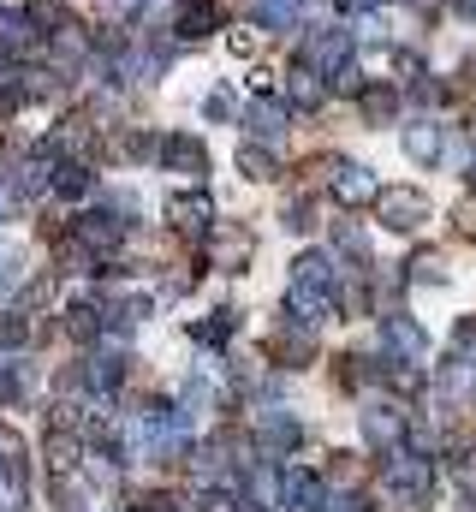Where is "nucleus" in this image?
I'll use <instances>...</instances> for the list:
<instances>
[{"label":"nucleus","instance_id":"f257e3e1","mask_svg":"<svg viewBox=\"0 0 476 512\" xmlns=\"http://www.w3.org/2000/svg\"><path fill=\"white\" fill-rule=\"evenodd\" d=\"M381 489H387V501L399 512H429V501H435V459L417 453V447L387 453L381 459Z\"/></svg>","mask_w":476,"mask_h":512},{"label":"nucleus","instance_id":"f03ea898","mask_svg":"<svg viewBox=\"0 0 476 512\" xmlns=\"http://www.w3.org/2000/svg\"><path fill=\"white\" fill-rule=\"evenodd\" d=\"M298 60H310L328 84L346 72V66H357V42L346 24H310L304 30V42H298Z\"/></svg>","mask_w":476,"mask_h":512},{"label":"nucleus","instance_id":"7ed1b4c3","mask_svg":"<svg viewBox=\"0 0 476 512\" xmlns=\"http://www.w3.org/2000/svg\"><path fill=\"white\" fill-rule=\"evenodd\" d=\"M357 423H363V441L387 459V453H399L405 441H411V423H405V411L393 405V399H369L363 411H357Z\"/></svg>","mask_w":476,"mask_h":512},{"label":"nucleus","instance_id":"20e7f679","mask_svg":"<svg viewBox=\"0 0 476 512\" xmlns=\"http://www.w3.org/2000/svg\"><path fill=\"white\" fill-rule=\"evenodd\" d=\"M375 215H381L387 233H417V227L429 221V197H423L417 185H381Z\"/></svg>","mask_w":476,"mask_h":512},{"label":"nucleus","instance_id":"39448f33","mask_svg":"<svg viewBox=\"0 0 476 512\" xmlns=\"http://www.w3.org/2000/svg\"><path fill=\"white\" fill-rule=\"evenodd\" d=\"M381 352L393 358V364H429V334L411 322V316H381Z\"/></svg>","mask_w":476,"mask_h":512},{"label":"nucleus","instance_id":"423d86ee","mask_svg":"<svg viewBox=\"0 0 476 512\" xmlns=\"http://www.w3.org/2000/svg\"><path fill=\"white\" fill-rule=\"evenodd\" d=\"M298 441H304V423H298V417H286V411H262V417H256V447H262L268 459H286Z\"/></svg>","mask_w":476,"mask_h":512},{"label":"nucleus","instance_id":"0eeeda50","mask_svg":"<svg viewBox=\"0 0 476 512\" xmlns=\"http://www.w3.org/2000/svg\"><path fill=\"white\" fill-rule=\"evenodd\" d=\"M328 185H334V197H340L346 209H363V203H375V197H381V179H375L363 161H340Z\"/></svg>","mask_w":476,"mask_h":512},{"label":"nucleus","instance_id":"6e6552de","mask_svg":"<svg viewBox=\"0 0 476 512\" xmlns=\"http://www.w3.org/2000/svg\"><path fill=\"white\" fill-rule=\"evenodd\" d=\"M161 167H167V173H185V179H203V173H209V149H203L197 137L173 131V137H161Z\"/></svg>","mask_w":476,"mask_h":512},{"label":"nucleus","instance_id":"1a4fd4ad","mask_svg":"<svg viewBox=\"0 0 476 512\" xmlns=\"http://www.w3.org/2000/svg\"><path fill=\"white\" fill-rule=\"evenodd\" d=\"M167 221H173L179 233H209V227H215L209 191H173V197H167Z\"/></svg>","mask_w":476,"mask_h":512},{"label":"nucleus","instance_id":"9d476101","mask_svg":"<svg viewBox=\"0 0 476 512\" xmlns=\"http://www.w3.org/2000/svg\"><path fill=\"white\" fill-rule=\"evenodd\" d=\"M322 501H328V489L316 471H280V507L286 512H322Z\"/></svg>","mask_w":476,"mask_h":512},{"label":"nucleus","instance_id":"9b49d317","mask_svg":"<svg viewBox=\"0 0 476 512\" xmlns=\"http://www.w3.org/2000/svg\"><path fill=\"white\" fill-rule=\"evenodd\" d=\"M292 286H310V292H340V262H334L328 251L292 256Z\"/></svg>","mask_w":476,"mask_h":512},{"label":"nucleus","instance_id":"f8f14e48","mask_svg":"<svg viewBox=\"0 0 476 512\" xmlns=\"http://www.w3.org/2000/svg\"><path fill=\"white\" fill-rule=\"evenodd\" d=\"M286 96H292V108L316 114V108L328 102V78H322L310 60H292V72H286Z\"/></svg>","mask_w":476,"mask_h":512},{"label":"nucleus","instance_id":"ddd939ff","mask_svg":"<svg viewBox=\"0 0 476 512\" xmlns=\"http://www.w3.org/2000/svg\"><path fill=\"white\" fill-rule=\"evenodd\" d=\"M0 512H24V459L12 435H0Z\"/></svg>","mask_w":476,"mask_h":512},{"label":"nucleus","instance_id":"4468645a","mask_svg":"<svg viewBox=\"0 0 476 512\" xmlns=\"http://www.w3.org/2000/svg\"><path fill=\"white\" fill-rule=\"evenodd\" d=\"M399 143H405V155H411L417 167H435L441 149H447V131L435 126V120H411V126L399 131Z\"/></svg>","mask_w":476,"mask_h":512},{"label":"nucleus","instance_id":"2eb2a0df","mask_svg":"<svg viewBox=\"0 0 476 512\" xmlns=\"http://www.w3.org/2000/svg\"><path fill=\"white\" fill-rule=\"evenodd\" d=\"M119 239H125V221H114L108 209H90V215H78V245L84 251H119Z\"/></svg>","mask_w":476,"mask_h":512},{"label":"nucleus","instance_id":"dca6fc26","mask_svg":"<svg viewBox=\"0 0 476 512\" xmlns=\"http://www.w3.org/2000/svg\"><path fill=\"white\" fill-rule=\"evenodd\" d=\"M286 126H292V114H286L280 102H268V96H256V102L244 108V131H250L256 143H274V137H286Z\"/></svg>","mask_w":476,"mask_h":512},{"label":"nucleus","instance_id":"f3484780","mask_svg":"<svg viewBox=\"0 0 476 512\" xmlns=\"http://www.w3.org/2000/svg\"><path fill=\"white\" fill-rule=\"evenodd\" d=\"M42 453H48V471H54V477L66 483V477L78 471V459H84V441H78V429H48Z\"/></svg>","mask_w":476,"mask_h":512},{"label":"nucleus","instance_id":"a211bd4d","mask_svg":"<svg viewBox=\"0 0 476 512\" xmlns=\"http://www.w3.org/2000/svg\"><path fill=\"white\" fill-rule=\"evenodd\" d=\"M119 376H125V352H119V346L90 352V364H84V382H90V393H114Z\"/></svg>","mask_w":476,"mask_h":512},{"label":"nucleus","instance_id":"6ab92c4d","mask_svg":"<svg viewBox=\"0 0 476 512\" xmlns=\"http://www.w3.org/2000/svg\"><path fill=\"white\" fill-rule=\"evenodd\" d=\"M36 36H48V30H36V24H30V12H0V48H6V54L30 48Z\"/></svg>","mask_w":476,"mask_h":512},{"label":"nucleus","instance_id":"aec40b11","mask_svg":"<svg viewBox=\"0 0 476 512\" xmlns=\"http://www.w3.org/2000/svg\"><path fill=\"white\" fill-rule=\"evenodd\" d=\"M393 114H399V90H393V84H369V90H363V120H369V126H387Z\"/></svg>","mask_w":476,"mask_h":512},{"label":"nucleus","instance_id":"412c9836","mask_svg":"<svg viewBox=\"0 0 476 512\" xmlns=\"http://www.w3.org/2000/svg\"><path fill=\"white\" fill-rule=\"evenodd\" d=\"M209 251H215V262H221V268H244V262H250V251H256V245H250V233H215V245H209Z\"/></svg>","mask_w":476,"mask_h":512},{"label":"nucleus","instance_id":"4be33fe9","mask_svg":"<svg viewBox=\"0 0 476 512\" xmlns=\"http://www.w3.org/2000/svg\"><path fill=\"white\" fill-rule=\"evenodd\" d=\"M238 173H244V179H274L280 167H274L268 143H244V149H238Z\"/></svg>","mask_w":476,"mask_h":512},{"label":"nucleus","instance_id":"5701e85b","mask_svg":"<svg viewBox=\"0 0 476 512\" xmlns=\"http://www.w3.org/2000/svg\"><path fill=\"white\" fill-rule=\"evenodd\" d=\"M209 24H215V6H209V0H197V6H185V12H179V36H185V42L209 36Z\"/></svg>","mask_w":476,"mask_h":512},{"label":"nucleus","instance_id":"b1692460","mask_svg":"<svg viewBox=\"0 0 476 512\" xmlns=\"http://www.w3.org/2000/svg\"><path fill=\"white\" fill-rule=\"evenodd\" d=\"M54 191H60V197H84V191H90V167H84V161H66V167L54 173Z\"/></svg>","mask_w":476,"mask_h":512},{"label":"nucleus","instance_id":"393cba45","mask_svg":"<svg viewBox=\"0 0 476 512\" xmlns=\"http://www.w3.org/2000/svg\"><path fill=\"white\" fill-rule=\"evenodd\" d=\"M411 280H423V286L447 280V262H441V251H417V256H411Z\"/></svg>","mask_w":476,"mask_h":512},{"label":"nucleus","instance_id":"a878e982","mask_svg":"<svg viewBox=\"0 0 476 512\" xmlns=\"http://www.w3.org/2000/svg\"><path fill=\"white\" fill-rule=\"evenodd\" d=\"M233 328H238L233 310H215V322H203V328H197V340H203V346H221V340H227Z\"/></svg>","mask_w":476,"mask_h":512},{"label":"nucleus","instance_id":"bb28decb","mask_svg":"<svg viewBox=\"0 0 476 512\" xmlns=\"http://www.w3.org/2000/svg\"><path fill=\"white\" fill-rule=\"evenodd\" d=\"M453 477H459L465 495H476V447H459V453H453Z\"/></svg>","mask_w":476,"mask_h":512},{"label":"nucleus","instance_id":"cd10ccee","mask_svg":"<svg viewBox=\"0 0 476 512\" xmlns=\"http://www.w3.org/2000/svg\"><path fill=\"white\" fill-rule=\"evenodd\" d=\"M280 221H286V233H310V227H316V209L298 197V203H286V215H280Z\"/></svg>","mask_w":476,"mask_h":512},{"label":"nucleus","instance_id":"c85d7f7f","mask_svg":"<svg viewBox=\"0 0 476 512\" xmlns=\"http://www.w3.org/2000/svg\"><path fill=\"white\" fill-rule=\"evenodd\" d=\"M24 334H30V322H24V316H0V352L24 346Z\"/></svg>","mask_w":476,"mask_h":512},{"label":"nucleus","instance_id":"c756f323","mask_svg":"<svg viewBox=\"0 0 476 512\" xmlns=\"http://www.w3.org/2000/svg\"><path fill=\"white\" fill-rule=\"evenodd\" d=\"M453 227H459V233H465V239L476 245V191L465 197V203H459V209H453Z\"/></svg>","mask_w":476,"mask_h":512},{"label":"nucleus","instance_id":"7c9ffc66","mask_svg":"<svg viewBox=\"0 0 476 512\" xmlns=\"http://www.w3.org/2000/svg\"><path fill=\"white\" fill-rule=\"evenodd\" d=\"M322 512H369V501L346 489V495H328V501H322Z\"/></svg>","mask_w":476,"mask_h":512},{"label":"nucleus","instance_id":"2f4dec72","mask_svg":"<svg viewBox=\"0 0 476 512\" xmlns=\"http://www.w3.org/2000/svg\"><path fill=\"white\" fill-rule=\"evenodd\" d=\"M203 114H209V120H233V96H227V90H215V96L203 102Z\"/></svg>","mask_w":476,"mask_h":512},{"label":"nucleus","instance_id":"473e14b6","mask_svg":"<svg viewBox=\"0 0 476 512\" xmlns=\"http://www.w3.org/2000/svg\"><path fill=\"white\" fill-rule=\"evenodd\" d=\"M12 393H18V364L0 352V399H12Z\"/></svg>","mask_w":476,"mask_h":512},{"label":"nucleus","instance_id":"72a5a7b5","mask_svg":"<svg viewBox=\"0 0 476 512\" xmlns=\"http://www.w3.org/2000/svg\"><path fill=\"white\" fill-rule=\"evenodd\" d=\"M131 512H191V507H179V501H167V495H143Z\"/></svg>","mask_w":476,"mask_h":512},{"label":"nucleus","instance_id":"f704fd0d","mask_svg":"<svg viewBox=\"0 0 476 512\" xmlns=\"http://www.w3.org/2000/svg\"><path fill=\"white\" fill-rule=\"evenodd\" d=\"M459 12H465V18H476V0H459Z\"/></svg>","mask_w":476,"mask_h":512},{"label":"nucleus","instance_id":"c9c22d12","mask_svg":"<svg viewBox=\"0 0 476 512\" xmlns=\"http://www.w3.org/2000/svg\"><path fill=\"white\" fill-rule=\"evenodd\" d=\"M459 512H476V495H465V501H459Z\"/></svg>","mask_w":476,"mask_h":512},{"label":"nucleus","instance_id":"e433bc0d","mask_svg":"<svg viewBox=\"0 0 476 512\" xmlns=\"http://www.w3.org/2000/svg\"><path fill=\"white\" fill-rule=\"evenodd\" d=\"M405 6H435V0H405Z\"/></svg>","mask_w":476,"mask_h":512},{"label":"nucleus","instance_id":"4c0bfd02","mask_svg":"<svg viewBox=\"0 0 476 512\" xmlns=\"http://www.w3.org/2000/svg\"><path fill=\"white\" fill-rule=\"evenodd\" d=\"M471 179H476V155H471Z\"/></svg>","mask_w":476,"mask_h":512}]
</instances>
